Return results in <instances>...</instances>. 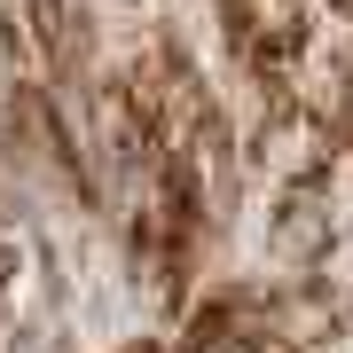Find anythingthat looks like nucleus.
I'll use <instances>...</instances> for the list:
<instances>
[{
    "mask_svg": "<svg viewBox=\"0 0 353 353\" xmlns=\"http://www.w3.org/2000/svg\"><path fill=\"white\" fill-rule=\"evenodd\" d=\"M126 353H173V345H165V338H134Z\"/></svg>",
    "mask_w": 353,
    "mask_h": 353,
    "instance_id": "nucleus-4",
    "label": "nucleus"
},
{
    "mask_svg": "<svg viewBox=\"0 0 353 353\" xmlns=\"http://www.w3.org/2000/svg\"><path fill=\"white\" fill-rule=\"evenodd\" d=\"M32 39H39L55 79H79V63H87V16L71 0H32Z\"/></svg>",
    "mask_w": 353,
    "mask_h": 353,
    "instance_id": "nucleus-2",
    "label": "nucleus"
},
{
    "mask_svg": "<svg viewBox=\"0 0 353 353\" xmlns=\"http://www.w3.org/2000/svg\"><path fill=\"white\" fill-rule=\"evenodd\" d=\"M267 236H275V259H290V267H314L330 252V212H322L314 181H290V196H283V212L267 220Z\"/></svg>",
    "mask_w": 353,
    "mask_h": 353,
    "instance_id": "nucleus-1",
    "label": "nucleus"
},
{
    "mask_svg": "<svg viewBox=\"0 0 353 353\" xmlns=\"http://www.w3.org/2000/svg\"><path fill=\"white\" fill-rule=\"evenodd\" d=\"M181 353H275V338L243 330V338H212V345H181Z\"/></svg>",
    "mask_w": 353,
    "mask_h": 353,
    "instance_id": "nucleus-3",
    "label": "nucleus"
}]
</instances>
